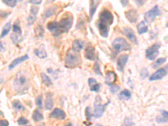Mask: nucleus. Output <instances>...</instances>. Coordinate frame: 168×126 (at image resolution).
I'll return each instance as SVG.
<instances>
[{
	"instance_id": "a18cd8bd",
	"label": "nucleus",
	"mask_w": 168,
	"mask_h": 126,
	"mask_svg": "<svg viewBox=\"0 0 168 126\" xmlns=\"http://www.w3.org/2000/svg\"><path fill=\"white\" fill-rule=\"evenodd\" d=\"M30 3L34 5H40L42 3V0H30Z\"/></svg>"
},
{
	"instance_id": "dca6fc26",
	"label": "nucleus",
	"mask_w": 168,
	"mask_h": 126,
	"mask_svg": "<svg viewBox=\"0 0 168 126\" xmlns=\"http://www.w3.org/2000/svg\"><path fill=\"white\" fill-rule=\"evenodd\" d=\"M117 81V75L114 72L109 71L105 75V83L108 86H111L114 84Z\"/></svg>"
},
{
	"instance_id": "0eeeda50",
	"label": "nucleus",
	"mask_w": 168,
	"mask_h": 126,
	"mask_svg": "<svg viewBox=\"0 0 168 126\" xmlns=\"http://www.w3.org/2000/svg\"><path fill=\"white\" fill-rule=\"evenodd\" d=\"M98 20L103 21L106 23L108 25H112L113 22H114V16L112 14L110 11L108 10V9H103L101 11V13L99 14V19Z\"/></svg>"
},
{
	"instance_id": "bb28decb",
	"label": "nucleus",
	"mask_w": 168,
	"mask_h": 126,
	"mask_svg": "<svg viewBox=\"0 0 168 126\" xmlns=\"http://www.w3.org/2000/svg\"><path fill=\"white\" fill-rule=\"evenodd\" d=\"M41 81L43 84L46 87H51L52 86V81L50 77H48L46 74L41 73Z\"/></svg>"
},
{
	"instance_id": "72a5a7b5",
	"label": "nucleus",
	"mask_w": 168,
	"mask_h": 126,
	"mask_svg": "<svg viewBox=\"0 0 168 126\" xmlns=\"http://www.w3.org/2000/svg\"><path fill=\"white\" fill-rule=\"evenodd\" d=\"M35 35L36 36L41 37L44 35V30L41 25H38V26L35 29Z\"/></svg>"
},
{
	"instance_id": "4468645a",
	"label": "nucleus",
	"mask_w": 168,
	"mask_h": 126,
	"mask_svg": "<svg viewBox=\"0 0 168 126\" xmlns=\"http://www.w3.org/2000/svg\"><path fill=\"white\" fill-rule=\"evenodd\" d=\"M49 117L52 118V119H58V120H64L66 119V113L61 109H55L50 114Z\"/></svg>"
},
{
	"instance_id": "c03bdc74",
	"label": "nucleus",
	"mask_w": 168,
	"mask_h": 126,
	"mask_svg": "<svg viewBox=\"0 0 168 126\" xmlns=\"http://www.w3.org/2000/svg\"><path fill=\"white\" fill-rule=\"evenodd\" d=\"M124 125H135V123L129 118H126L124 121Z\"/></svg>"
},
{
	"instance_id": "4c0bfd02",
	"label": "nucleus",
	"mask_w": 168,
	"mask_h": 126,
	"mask_svg": "<svg viewBox=\"0 0 168 126\" xmlns=\"http://www.w3.org/2000/svg\"><path fill=\"white\" fill-rule=\"evenodd\" d=\"M17 123H18L19 125H28L30 122H29V120H28L27 119H25V118L21 117V118H20V119H18Z\"/></svg>"
},
{
	"instance_id": "5701e85b",
	"label": "nucleus",
	"mask_w": 168,
	"mask_h": 126,
	"mask_svg": "<svg viewBox=\"0 0 168 126\" xmlns=\"http://www.w3.org/2000/svg\"><path fill=\"white\" fill-rule=\"evenodd\" d=\"M119 98L121 101H128L131 98V93L128 89L123 90L119 93Z\"/></svg>"
},
{
	"instance_id": "7ed1b4c3",
	"label": "nucleus",
	"mask_w": 168,
	"mask_h": 126,
	"mask_svg": "<svg viewBox=\"0 0 168 126\" xmlns=\"http://www.w3.org/2000/svg\"><path fill=\"white\" fill-rule=\"evenodd\" d=\"M112 46L116 54L120 53L122 51H130L131 46L128 43V41L125 40L124 38H116L115 40L112 43Z\"/></svg>"
},
{
	"instance_id": "3c124183",
	"label": "nucleus",
	"mask_w": 168,
	"mask_h": 126,
	"mask_svg": "<svg viewBox=\"0 0 168 126\" xmlns=\"http://www.w3.org/2000/svg\"><path fill=\"white\" fill-rule=\"evenodd\" d=\"M2 115H3V113H2V112L0 111V116H2Z\"/></svg>"
},
{
	"instance_id": "09e8293b",
	"label": "nucleus",
	"mask_w": 168,
	"mask_h": 126,
	"mask_svg": "<svg viewBox=\"0 0 168 126\" xmlns=\"http://www.w3.org/2000/svg\"><path fill=\"white\" fill-rule=\"evenodd\" d=\"M4 51H5V47L4 46V43L0 41V52H4Z\"/></svg>"
},
{
	"instance_id": "4be33fe9",
	"label": "nucleus",
	"mask_w": 168,
	"mask_h": 126,
	"mask_svg": "<svg viewBox=\"0 0 168 126\" xmlns=\"http://www.w3.org/2000/svg\"><path fill=\"white\" fill-rule=\"evenodd\" d=\"M137 30H138V34L140 35H143L145 33L148 31V25H147L146 21L143 20L140 22L137 25Z\"/></svg>"
},
{
	"instance_id": "cd10ccee",
	"label": "nucleus",
	"mask_w": 168,
	"mask_h": 126,
	"mask_svg": "<svg viewBox=\"0 0 168 126\" xmlns=\"http://www.w3.org/2000/svg\"><path fill=\"white\" fill-rule=\"evenodd\" d=\"M11 25H12L11 22H8L4 26L3 30H2V33H1V35H0V39L4 38V37L9 33V31H10L11 30Z\"/></svg>"
},
{
	"instance_id": "f8f14e48",
	"label": "nucleus",
	"mask_w": 168,
	"mask_h": 126,
	"mask_svg": "<svg viewBox=\"0 0 168 126\" xmlns=\"http://www.w3.org/2000/svg\"><path fill=\"white\" fill-rule=\"evenodd\" d=\"M128 60H129L128 54H124V55H121L120 56H119L117 60V69L119 70V72H124V69H125V67Z\"/></svg>"
},
{
	"instance_id": "6ab92c4d",
	"label": "nucleus",
	"mask_w": 168,
	"mask_h": 126,
	"mask_svg": "<svg viewBox=\"0 0 168 126\" xmlns=\"http://www.w3.org/2000/svg\"><path fill=\"white\" fill-rule=\"evenodd\" d=\"M84 47V42L81 40H75L72 42V49L76 52H80Z\"/></svg>"
},
{
	"instance_id": "39448f33",
	"label": "nucleus",
	"mask_w": 168,
	"mask_h": 126,
	"mask_svg": "<svg viewBox=\"0 0 168 126\" xmlns=\"http://www.w3.org/2000/svg\"><path fill=\"white\" fill-rule=\"evenodd\" d=\"M109 102H108L109 104ZM108 104H101V98L99 96L96 97V99H95L94 102V110H93V116L95 118L98 119V118H101L104 113L105 109H106V106Z\"/></svg>"
},
{
	"instance_id": "f3484780",
	"label": "nucleus",
	"mask_w": 168,
	"mask_h": 126,
	"mask_svg": "<svg viewBox=\"0 0 168 126\" xmlns=\"http://www.w3.org/2000/svg\"><path fill=\"white\" fill-rule=\"evenodd\" d=\"M28 59H29V56H28V55H25V56H23L16 58V59H14V60L10 63V65L9 66V70H13V69L16 67L17 66H19V65L21 64L22 62L27 61Z\"/></svg>"
},
{
	"instance_id": "ea45409f",
	"label": "nucleus",
	"mask_w": 168,
	"mask_h": 126,
	"mask_svg": "<svg viewBox=\"0 0 168 126\" xmlns=\"http://www.w3.org/2000/svg\"><path fill=\"white\" fill-rule=\"evenodd\" d=\"M90 88V90L91 91H93V92H96V93H98L100 90V84L98 83H96L95 84H93V86H91L89 87Z\"/></svg>"
},
{
	"instance_id": "1a4fd4ad",
	"label": "nucleus",
	"mask_w": 168,
	"mask_h": 126,
	"mask_svg": "<svg viewBox=\"0 0 168 126\" xmlns=\"http://www.w3.org/2000/svg\"><path fill=\"white\" fill-rule=\"evenodd\" d=\"M167 75V66H166L165 67L158 69L157 71L150 77V81L153 82V81H157V80H161L166 76Z\"/></svg>"
},
{
	"instance_id": "37998d69",
	"label": "nucleus",
	"mask_w": 168,
	"mask_h": 126,
	"mask_svg": "<svg viewBox=\"0 0 168 126\" xmlns=\"http://www.w3.org/2000/svg\"><path fill=\"white\" fill-rule=\"evenodd\" d=\"M85 114H86L87 119H88V120H90L93 115H92V113H91V109H90L89 107H87V108H86V112H85Z\"/></svg>"
},
{
	"instance_id": "a211bd4d",
	"label": "nucleus",
	"mask_w": 168,
	"mask_h": 126,
	"mask_svg": "<svg viewBox=\"0 0 168 126\" xmlns=\"http://www.w3.org/2000/svg\"><path fill=\"white\" fill-rule=\"evenodd\" d=\"M125 15L126 16V19L130 23H135L138 20V14H137V11L135 9L127 11L125 13Z\"/></svg>"
},
{
	"instance_id": "ddd939ff",
	"label": "nucleus",
	"mask_w": 168,
	"mask_h": 126,
	"mask_svg": "<svg viewBox=\"0 0 168 126\" xmlns=\"http://www.w3.org/2000/svg\"><path fill=\"white\" fill-rule=\"evenodd\" d=\"M84 56L85 58L89 60V61H94L97 58V54H96V50L93 46H89L85 48L84 51Z\"/></svg>"
},
{
	"instance_id": "a19ab883",
	"label": "nucleus",
	"mask_w": 168,
	"mask_h": 126,
	"mask_svg": "<svg viewBox=\"0 0 168 126\" xmlns=\"http://www.w3.org/2000/svg\"><path fill=\"white\" fill-rule=\"evenodd\" d=\"M13 32H14V34H22L21 28L17 23H15V24L14 25V26H13Z\"/></svg>"
},
{
	"instance_id": "423d86ee",
	"label": "nucleus",
	"mask_w": 168,
	"mask_h": 126,
	"mask_svg": "<svg viewBox=\"0 0 168 126\" xmlns=\"http://www.w3.org/2000/svg\"><path fill=\"white\" fill-rule=\"evenodd\" d=\"M72 22H73V19H72V16H68V17L63 18L62 20H61L60 22H58L62 33L68 32L71 30L72 26Z\"/></svg>"
},
{
	"instance_id": "7c9ffc66",
	"label": "nucleus",
	"mask_w": 168,
	"mask_h": 126,
	"mask_svg": "<svg viewBox=\"0 0 168 126\" xmlns=\"http://www.w3.org/2000/svg\"><path fill=\"white\" fill-rule=\"evenodd\" d=\"M12 106H13V108L17 111L24 110V109H25V108H24L23 104H21L19 100H14V101H13V102H12Z\"/></svg>"
},
{
	"instance_id": "de8ad7c7",
	"label": "nucleus",
	"mask_w": 168,
	"mask_h": 126,
	"mask_svg": "<svg viewBox=\"0 0 168 126\" xmlns=\"http://www.w3.org/2000/svg\"><path fill=\"white\" fill-rule=\"evenodd\" d=\"M120 3L123 7H126L129 4V0H120Z\"/></svg>"
},
{
	"instance_id": "f03ea898",
	"label": "nucleus",
	"mask_w": 168,
	"mask_h": 126,
	"mask_svg": "<svg viewBox=\"0 0 168 126\" xmlns=\"http://www.w3.org/2000/svg\"><path fill=\"white\" fill-rule=\"evenodd\" d=\"M14 88L16 93L20 94L25 93L28 90V82L26 77L24 75H21V73H19L15 80L14 81Z\"/></svg>"
},
{
	"instance_id": "c85d7f7f",
	"label": "nucleus",
	"mask_w": 168,
	"mask_h": 126,
	"mask_svg": "<svg viewBox=\"0 0 168 126\" xmlns=\"http://www.w3.org/2000/svg\"><path fill=\"white\" fill-rule=\"evenodd\" d=\"M56 7H50L46 10L44 12L43 14V19H47L50 18L51 16H53L56 14Z\"/></svg>"
},
{
	"instance_id": "20e7f679",
	"label": "nucleus",
	"mask_w": 168,
	"mask_h": 126,
	"mask_svg": "<svg viewBox=\"0 0 168 126\" xmlns=\"http://www.w3.org/2000/svg\"><path fill=\"white\" fill-rule=\"evenodd\" d=\"M161 48V44L156 43L151 46L148 47L146 50V57L150 61H154L157 58L159 55V50Z\"/></svg>"
},
{
	"instance_id": "a878e982",
	"label": "nucleus",
	"mask_w": 168,
	"mask_h": 126,
	"mask_svg": "<svg viewBox=\"0 0 168 126\" xmlns=\"http://www.w3.org/2000/svg\"><path fill=\"white\" fill-rule=\"evenodd\" d=\"M43 119H44L43 114L40 112V110L35 109V110L33 112V114H32V119L34 120V122H35V123L41 122V120H43Z\"/></svg>"
},
{
	"instance_id": "e433bc0d",
	"label": "nucleus",
	"mask_w": 168,
	"mask_h": 126,
	"mask_svg": "<svg viewBox=\"0 0 168 126\" xmlns=\"http://www.w3.org/2000/svg\"><path fill=\"white\" fill-rule=\"evenodd\" d=\"M93 71L95 72V73L98 76H103V73L101 72V70H100V66L99 63L96 62L93 66Z\"/></svg>"
},
{
	"instance_id": "9d476101",
	"label": "nucleus",
	"mask_w": 168,
	"mask_h": 126,
	"mask_svg": "<svg viewBox=\"0 0 168 126\" xmlns=\"http://www.w3.org/2000/svg\"><path fill=\"white\" fill-rule=\"evenodd\" d=\"M97 28L98 29L99 34L101 36L104 38H107L109 36V25H108L106 23L103 22V21L98 20L97 22Z\"/></svg>"
},
{
	"instance_id": "58836bf2",
	"label": "nucleus",
	"mask_w": 168,
	"mask_h": 126,
	"mask_svg": "<svg viewBox=\"0 0 168 126\" xmlns=\"http://www.w3.org/2000/svg\"><path fill=\"white\" fill-rule=\"evenodd\" d=\"M43 97H42V95H39L38 97L36 98V99H35V104L36 105L40 108V109H42L43 108V104H42V101H43V98H42Z\"/></svg>"
},
{
	"instance_id": "b1692460",
	"label": "nucleus",
	"mask_w": 168,
	"mask_h": 126,
	"mask_svg": "<svg viewBox=\"0 0 168 126\" xmlns=\"http://www.w3.org/2000/svg\"><path fill=\"white\" fill-rule=\"evenodd\" d=\"M53 105H54V100H53L52 93H48L46 98V102H45L46 109L51 110L53 108Z\"/></svg>"
},
{
	"instance_id": "473e14b6",
	"label": "nucleus",
	"mask_w": 168,
	"mask_h": 126,
	"mask_svg": "<svg viewBox=\"0 0 168 126\" xmlns=\"http://www.w3.org/2000/svg\"><path fill=\"white\" fill-rule=\"evenodd\" d=\"M140 78L144 80L149 77V72L146 68H142L140 72Z\"/></svg>"
},
{
	"instance_id": "f257e3e1",
	"label": "nucleus",
	"mask_w": 168,
	"mask_h": 126,
	"mask_svg": "<svg viewBox=\"0 0 168 126\" xmlns=\"http://www.w3.org/2000/svg\"><path fill=\"white\" fill-rule=\"evenodd\" d=\"M82 64L81 56L78 52L74 51L72 49H69L65 58V65L67 68L73 69L79 67Z\"/></svg>"
},
{
	"instance_id": "aec40b11",
	"label": "nucleus",
	"mask_w": 168,
	"mask_h": 126,
	"mask_svg": "<svg viewBox=\"0 0 168 126\" xmlns=\"http://www.w3.org/2000/svg\"><path fill=\"white\" fill-rule=\"evenodd\" d=\"M99 2L100 0H90V19H92L93 16L94 15L95 12L97 10V8L98 7Z\"/></svg>"
},
{
	"instance_id": "49530a36",
	"label": "nucleus",
	"mask_w": 168,
	"mask_h": 126,
	"mask_svg": "<svg viewBox=\"0 0 168 126\" xmlns=\"http://www.w3.org/2000/svg\"><path fill=\"white\" fill-rule=\"evenodd\" d=\"M9 123L5 119H0V126H9Z\"/></svg>"
},
{
	"instance_id": "f704fd0d",
	"label": "nucleus",
	"mask_w": 168,
	"mask_h": 126,
	"mask_svg": "<svg viewBox=\"0 0 168 126\" xmlns=\"http://www.w3.org/2000/svg\"><path fill=\"white\" fill-rule=\"evenodd\" d=\"M3 2L9 7L14 8L17 4V0H3Z\"/></svg>"
},
{
	"instance_id": "c9c22d12",
	"label": "nucleus",
	"mask_w": 168,
	"mask_h": 126,
	"mask_svg": "<svg viewBox=\"0 0 168 126\" xmlns=\"http://www.w3.org/2000/svg\"><path fill=\"white\" fill-rule=\"evenodd\" d=\"M109 87H110V92L113 94H115V93H117L120 90V87L118 86V85H116V84H113V85H111Z\"/></svg>"
},
{
	"instance_id": "2eb2a0df",
	"label": "nucleus",
	"mask_w": 168,
	"mask_h": 126,
	"mask_svg": "<svg viewBox=\"0 0 168 126\" xmlns=\"http://www.w3.org/2000/svg\"><path fill=\"white\" fill-rule=\"evenodd\" d=\"M122 30L124 32V34L125 35V36L127 37L130 41H131V42H133V43L135 44V45L138 44L136 36H135V33L133 31V30H131V29L129 28V27H125V28L122 29Z\"/></svg>"
},
{
	"instance_id": "2f4dec72",
	"label": "nucleus",
	"mask_w": 168,
	"mask_h": 126,
	"mask_svg": "<svg viewBox=\"0 0 168 126\" xmlns=\"http://www.w3.org/2000/svg\"><path fill=\"white\" fill-rule=\"evenodd\" d=\"M166 62H167V57L158 58V60H156V61L152 64V67L153 68H158L160 66H161V65L164 64Z\"/></svg>"
},
{
	"instance_id": "6e6552de",
	"label": "nucleus",
	"mask_w": 168,
	"mask_h": 126,
	"mask_svg": "<svg viewBox=\"0 0 168 126\" xmlns=\"http://www.w3.org/2000/svg\"><path fill=\"white\" fill-rule=\"evenodd\" d=\"M159 15H160V9L157 5H156L152 9L147 11L145 14V20L148 23H152L156 20V18Z\"/></svg>"
},
{
	"instance_id": "79ce46f5",
	"label": "nucleus",
	"mask_w": 168,
	"mask_h": 126,
	"mask_svg": "<svg viewBox=\"0 0 168 126\" xmlns=\"http://www.w3.org/2000/svg\"><path fill=\"white\" fill-rule=\"evenodd\" d=\"M38 11H39V9L37 8L36 6H33L30 8V14L35 17H36L37 14H38Z\"/></svg>"
},
{
	"instance_id": "c756f323",
	"label": "nucleus",
	"mask_w": 168,
	"mask_h": 126,
	"mask_svg": "<svg viewBox=\"0 0 168 126\" xmlns=\"http://www.w3.org/2000/svg\"><path fill=\"white\" fill-rule=\"evenodd\" d=\"M23 40H24V38H23L22 34H14V33L13 35H11V41L14 42V44H19Z\"/></svg>"
},
{
	"instance_id": "8fccbe9b",
	"label": "nucleus",
	"mask_w": 168,
	"mask_h": 126,
	"mask_svg": "<svg viewBox=\"0 0 168 126\" xmlns=\"http://www.w3.org/2000/svg\"><path fill=\"white\" fill-rule=\"evenodd\" d=\"M135 3H136L137 4H139V5H142L143 3H144V0H135Z\"/></svg>"
},
{
	"instance_id": "412c9836",
	"label": "nucleus",
	"mask_w": 168,
	"mask_h": 126,
	"mask_svg": "<svg viewBox=\"0 0 168 126\" xmlns=\"http://www.w3.org/2000/svg\"><path fill=\"white\" fill-rule=\"evenodd\" d=\"M168 113L167 110H161V115L156 117V123L158 124H161V123H166L167 124L168 122Z\"/></svg>"
},
{
	"instance_id": "393cba45",
	"label": "nucleus",
	"mask_w": 168,
	"mask_h": 126,
	"mask_svg": "<svg viewBox=\"0 0 168 126\" xmlns=\"http://www.w3.org/2000/svg\"><path fill=\"white\" fill-rule=\"evenodd\" d=\"M34 53H35V55L37 57L40 58V59H46V58L47 57V53H46V50L42 46L35 49Z\"/></svg>"
},
{
	"instance_id": "9b49d317",
	"label": "nucleus",
	"mask_w": 168,
	"mask_h": 126,
	"mask_svg": "<svg viewBox=\"0 0 168 126\" xmlns=\"http://www.w3.org/2000/svg\"><path fill=\"white\" fill-rule=\"evenodd\" d=\"M47 29L48 30L51 32L53 35H55V36H58V35H60L61 34H62V31H61V29H60L58 22L52 21V22L48 23Z\"/></svg>"
}]
</instances>
